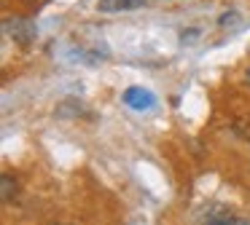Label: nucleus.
<instances>
[{
	"instance_id": "nucleus-1",
	"label": "nucleus",
	"mask_w": 250,
	"mask_h": 225,
	"mask_svg": "<svg viewBox=\"0 0 250 225\" xmlns=\"http://www.w3.org/2000/svg\"><path fill=\"white\" fill-rule=\"evenodd\" d=\"M3 32H6L14 43H19V46H30V43L38 38V24H35L33 19H24V16H6Z\"/></svg>"
},
{
	"instance_id": "nucleus-2",
	"label": "nucleus",
	"mask_w": 250,
	"mask_h": 225,
	"mask_svg": "<svg viewBox=\"0 0 250 225\" xmlns=\"http://www.w3.org/2000/svg\"><path fill=\"white\" fill-rule=\"evenodd\" d=\"M124 102L132 107V110H148V107L156 105V96H153L148 89H143V86H132V89L124 91Z\"/></svg>"
},
{
	"instance_id": "nucleus-3",
	"label": "nucleus",
	"mask_w": 250,
	"mask_h": 225,
	"mask_svg": "<svg viewBox=\"0 0 250 225\" xmlns=\"http://www.w3.org/2000/svg\"><path fill=\"white\" fill-rule=\"evenodd\" d=\"M143 5H146V0H100L97 11H103V14H119V11L143 8Z\"/></svg>"
},
{
	"instance_id": "nucleus-4",
	"label": "nucleus",
	"mask_w": 250,
	"mask_h": 225,
	"mask_svg": "<svg viewBox=\"0 0 250 225\" xmlns=\"http://www.w3.org/2000/svg\"><path fill=\"white\" fill-rule=\"evenodd\" d=\"M86 112V105H83L81 99H65L57 105V115L60 118H78Z\"/></svg>"
},
{
	"instance_id": "nucleus-5",
	"label": "nucleus",
	"mask_w": 250,
	"mask_h": 225,
	"mask_svg": "<svg viewBox=\"0 0 250 225\" xmlns=\"http://www.w3.org/2000/svg\"><path fill=\"white\" fill-rule=\"evenodd\" d=\"M14 193H17V180L8 171H3V177H0V198L3 201H11Z\"/></svg>"
},
{
	"instance_id": "nucleus-6",
	"label": "nucleus",
	"mask_w": 250,
	"mask_h": 225,
	"mask_svg": "<svg viewBox=\"0 0 250 225\" xmlns=\"http://www.w3.org/2000/svg\"><path fill=\"white\" fill-rule=\"evenodd\" d=\"M212 225H250V220H242V217H221L218 223H212Z\"/></svg>"
},
{
	"instance_id": "nucleus-7",
	"label": "nucleus",
	"mask_w": 250,
	"mask_h": 225,
	"mask_svg": "<svg viewBox=\"0 0 250 225\" xmlns=\"http://www.w3.org/2000/svg\"><path fill=\"white\" fill-rule=\"evenodd\" d=\"M196 38H199V30H186V32H180V40H183V43L196 40Z\"/></svg>"
},
{
	"instance_id": "nucleus-8",
	"label": "nucleus",
	"mask_w": 250,
	"mask_h": 225,
	"mask_svg": "<svg viewBox=\"0 0 250 225\" xmlns=\"http://www.w3.org/2000/svg\"><path fill=\"white\" fill-rule=\"evenodd\" d=\"M234 21H237V14H234V11H231V14H223L218 24H221V27H229V24H234Z\"/></svg>"
},
{
	"instance_id": "nucleus-9",
	"label": "nucleus",
	"mask_w": 250,
	"mask_h": 225,
	"mask_svg": "<svg viewBox=\"0 0 250 225\" xmlns=\"http://www.w3.org/2000/svg\"><path fill=\"white\" fill-rule=\"evenodd\" d=\"M245 83L250 86V70H248V73H245Z\"/></svg>"
}]
</instances>
